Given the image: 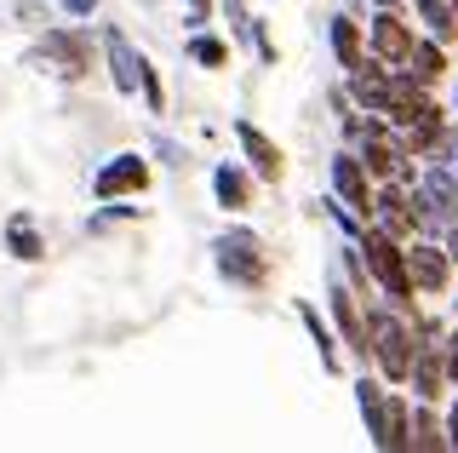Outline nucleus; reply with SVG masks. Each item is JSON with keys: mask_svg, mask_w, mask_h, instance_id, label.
<instances>
[{"mask_svg": "<svg viewBox=\"0 0 458 453\" xmlns=\"http://www.w3.org/2000/svg\"><path fill=\"white\" fill-rule=\"evenodd\" d=\"M367 345H372V356H378V367H384V385H407L419 333L401 321V304L395 310H367Z\"/></svg>", "mask_w": 458, "mask_h": 453, "instance_id": "nucleus-1", "label": "nucleus"}, {"mask_svg": "<svg viewBox=\"0 0 458 453\" xmlns=\"http://www.w3.org/2000/svg\"><path fill=\"white\" fill-rule=\"evenodd\" d=\"M361 252H367L372 287H384V293H390V304L407 310L412 304V276H407V247H401V235L367 224V230H361Z\"/></svg>", "mask_w": 458, "mask_h": 453, "instance_id": "nucleus-2", "label": "nucleus"}, {"mask_svg": "<svg viewBox=\"0 0 458 453\" xmlns=\"http://www.w3.org/2000/svg\"><path fill=\"white\" fill-rule=\"evenodd\" d=\"M212 252H218V270L235 281V287H264V281H269V247H264V235L224 230L218 242H212Z\"/></svg>", "mask_w": 458, "mask_h": 453, "instance_id": "nucleus-3", "label": "nucleus"}, {"mask_svg": "<svg viewBox=\"0 0 458 453\" xmlns=\"http://www.w3.org/2000/svg\"><path fill=\"white\" fill-rule=\"evenodd\" d=\"M35 64L57 69L64 81H81L86 69H92V40H86V30H47V35H40Z\"/></svg>", "mask_w": 458, "mask_h": 453, "instance_id": "nucleus-4", "label": "nucleus"}, {"mask_svg": "<svg viewBox=\"0 0 458 453\" xmlns=\"http://www.w3.org/2000/svg\"><path fill=\"white\" fill-rule=\"evenodd\" d=\"M143 190H149V161H143L138 150L109 155V161L98 167V178H92L98 201H121V195H143Z\"/></svg>", "mask_w": 458, "mask_h": 453, "instance_id": "nucleus-5", "label": "nucleus"}, {"mask_svg": "<svg viewBox=\"0 0 458 453\" xmlns=\"http://www.w3.org/2000/svg\"><path fill=\"white\" fill-rule=\"evenodd\" d=\"M412 40H419V35H412V23L401 18L395 6H378V18L367 23V47H372V58H378V64H390V69L407 64Z\"/></svg>", "mask_w": 458, "mask_h": 453, "instance_id": "nucleus-6", "label": "nucleus"}, {"mask_svg": "<svg viewBox=\"0 0 458 453\" xmlns=\"http://www.w3.org/2000/svg\"><path fill=\"white\" fill-rule=\"evenodd\" d=\"M372 224L407 242V235L419 230V212H412V184H401V178H384L378 190H372Z\"/></svg>", "mask_w": 458, "mask_h": 453, "instance_id": "nucleus-7", "label": "nucleus"}, {"mask_svg": "<svg viewBox=\"0 0 458 453\" xmlns=\"http://www.w3.org/2000/svg\"><path fill=\"white\" fill-rule=\"evenodd\" d=\"M333 190H338V201L350 207L355 218L372 224V173L361 167V155H355V150L333 155Z\"/></svg>", "mask_w": 458, "mask_h": 453, "instance_id": "nucleus-8", "label": "nucleus"}, {"mask_svg": "<svg viewBox=\"0 0 458 453\" xmlns=\"http://www.w3.org/2000/svg\"><path fill=\"white\" fill-rule=\"evenodd\" d=\"M350 104L361 109V115H384L390 109V64H378V58H361L350 69Z\"/></svg>", "mask_w": 458, "mask_h": 453, "instance_id": "nucleus-9", "label": "nucleus"}, {"mask_svg": "<svg viewBox=\"0 0 458 453\" xmlns=\"http://www.w3.org/2000/svg\"><path fill=\"white\" fill-rule=\"evenodd\" d=\"M447 270H453L447 247H436V242H412V247H407L412 293H441V287H447Z\"/></svg>", "mask_w": 458, "mask_h": 453, "instance_id": "nucleus-10", "label": "nucleus"}, {"mask_svg": "<svg viewBox=\"0 0 458 453\" xmlns=\"http://www.w3.org/2000/svg\"><path fill=\"white\" fill-rule=\"evenodd\" d=\"M235 144H241V155H247V167L264 184H281V173H286V161H281V150H276V138H264L252 121H235Z\"/></svg>", "mask_w": 458, "mask_h": 453, "instance_id": "nucleus-11", "label": "nucleus"}, {"mask_svg": "<svg viewBox=\"0 0 458 453\" xmlns=\"http://www.w3.org/2000/svg\"><path fill=\"white\" fill-rule=\"evenodd\" d=\"M407 385L419 390V402H436L441 385H447V350L436 345V338H419V350H412V373Z\"/></svg>", "mask_w": 458, "mask_h": 453, "instance_id": "nucleus-12", "label": "nucleus"}, {"mask_svg": "<svg viewBox=\"0 0 458 453\" xmlns=\"http://www.w3.org/2000/svg\"><path fill=\"white\" fill-rule=\"evenodd\" d=\"M327 304H333V316H338L344 345H350L355 356H372V345H367V316H361V304H355V293L344 287V281H333V287H327Z\"/></svg>", "mask_w": 458, "mask_h": 453, "instance_id": "nucleus-13", "label": "nucleus"}, {"mask_svg": "<svg viewBox=\"0 0 458 453\" xmlns=\"http://www.w3.org/2000/svg\"><path fill=\"white\" fill-rule=\"evenodd\" d=\"M104 52H109V75H114V87L121 92H138L143 87V52H132V40H126L121 30H104Z\"/></svg>", "mask_w": 458, "mask_h": 453, "instance_id": "nucleus-14", "label": "nucleus"}, {"mask_svg": "<svg viewBox=\"0 0 458 453\" xmlns=\"http://www.w3.org/2000/svg\"><path fill=\"white\" fill-rule=\"evenodd\" d=\"M401 69H407L419 87H436L441 69H447V52H441V40H412V52H407V64H401Z\"/></svg>", "mask_w": 458, "mask_h": 453, "instance_id": "nucleus-15", "label": "nucleus"}, {"mask_svg": "<svg viewBox=\"0 0 458 453\" xmlns=\"http://www.w3.org/2000/svg\"><path fill=\"white\" fill-rule=\"evenodd\" d=\"M407 419H412L407 396H395V390H390V402H384V431H378V442H372V448L401 453V448H407Z\"/></svg>", "mask_w": 458, "mask_h": 453, "instance_id": "nucleus-16", "label": "nucleus"}, {"mask_svg": "<svg viewBox=\"0 0 458 453\" xmlns=\"http://www.w3.org/2000/svg\"><path fill=\"white\" fill-rule=\"evenodd\" d=\"M355 402H361L367 436L378 442V431H384V402H390V385H384V379H355Z\"/></svg>", "mask_w": 458, "mask_h": 453, "instance_id": "nucleus-17", "label": "nucleus"}, {"mask_svg": "<svg viewBox=\"0 0 458 453\" xmlns=\"http://www.w3.org/2000/svg\"><path fill=\"white\" fill-rule=\"evenodd\" d=\"M212 195H218V207L241 212V207H247V195H252V178L241 173L235 161H229V167H218V173H212Z\"/></svg>", "mask_w": 458, "mask_h": 453, "instance_id": "nucleus-18", "label": "nucleus"}, {"mask_svg": "<svg viewBox=\"0 0 458 453\" xmlns=\"http://www.w3.org/2000/svg\"><path fill=\"white\" fill-rule=\"evenodd\" d=\"M298 321H304V328H310V338H315V350H321V367H327V373H338V338H333V328H327V321H321V310H315V304H298Z\"/></svg>", "mask_w": 458, "mask_h": 453, "instance_id": "nucleus-19", "label": "nucleus"}, {"mask_svg": "<svg viewBox=\"0 0 458 453\" xmlns=\"http://www.w3.org/2000/svg\"><path fill=\"white\" fill-rule=\"evenodd\" d=\"M6 247H12V259H23V264L47 259V242L35 235V224H29V212H18V218L6 224Z\"/></svg>", "mask_w": 458, "mask_h": 453, "instance_id": "nucleus-20", "label": "nucleus"}, {"mask_svg": "<svg viewBox=\"0 0 458 453\" xmlns=\"http://www.w3.org/2000/svg\"><path fill=\"white\" fill-rule=\"evenodd\" d=\"M419 23L429 30V40H447L458 35V12H453V0H419Z\"/></svg>", "mask_w": 458, "mask_h": 453, "instance_id": "nucleus-21", "label": "nucleus"}, {"mask_svg": "<svg viewBox=\"0 0 458 453\" xmlns=\"http://www.w3.org/2000/svg\"><path fill=\"white\" fill-rule=\"evenodd\" d=\"M407 448H419V453H436V448H447V431L436 424V414H429V407H419V414L407 419Z\"/></svg>", "mask_w": 458, "mask_h": 453, "instance_id": "nucleus-22", "label": "nucleus"}, {"mask_svg": "<svg viewBox=\"0 0 458 453\" xmlns=\"http://www.w3.org/2000/svg\"><path fill=\"white\" fill-rule=\"evenodd\" d=\"M333 58L344 69L361 64V23H355V18H333Z\"/></svg>", "mask_w": 458, "mask_h": 453, "instance_id": "nucleus-23", "label": "nucleus"}, {"mask_svg": "<svg viewBox=\"0 0 458 453\" xmlns=\"http://www.w3.org/2000/svg\"><path fill=\"white\" fill-rule=\"evenodd\" d=\"M190 58H195L200 69H224V64H229V47H224L218 35H195V40H190Z\"/></svg>", "mask_w": 458, "mask_h": 453, "instance_id": "nucleus-24", "label": "nucleus"}, {"mask_svg": "<svg viewBox=\"0 0 458 453\" xmlns=\"http://www.w3.org/2000/svg\"><path fill=\"white\" fill-rule=\"evenodd\" d=\"M218 6H224V18H229V30H235V35H247V40H252V12H247V0H218Z\"/></svg>", "mask_w": 458, "mask_h": 453, "instance_id": "nucleus-25", "label": "nucleus"}, {"mask_svg": "<svg viewBox=\"0 0 458 453\" xmlns=\"http://www.w3.org/2000/svg\"><path fill=\"white\" fill-rule=\"evenodd\" d=\"M143 104H149V115H161L166 109V92H161V75H155L149 64H143Z\"/></svg>", "mask_w": 458, "mask_h": 453, "instance_id": "nucleus-26", "label": "nucleus"}, {"mask_svg": "<svg viewBox=\"0 0 458 453\" xmlns=\"http://www.w3.org/2000/svg\"><path fill=\"white\" fill-rule=\"evenodd\" d=\"M207 12H212V0H183V23H190V30L207 23Z\"/></svg>", "mask_w": 458, "mask_h": 453, "instance_id": "nucleus-27", "label": "nucleus"}, {"mask_svg": "<svg viewBox=\"0 0 458 453\" xmlns=\"http://www.w3.org/2000/svg\"><path fill=\"white\" fill-rule=\"evenodd\" d=\"M64 12H69V18H92L98 0H64Z\"/></svg>", "mask_w": 458, "mask_h": 453, "instance_id": "nucleus-28", "label": "nucleus"}, {"mask_svg": "<svg viewBox=\"0 0 458 453\" xmlns=\"http://www.w3.org/2000/svg\"><path fill=\"white\" fill-rule=\"evenodd\" d=\"M441 350H447V379L458 385V333H453V338H447V345H441Z\"/></svg>", "mask_w": 458, "mask_h": 453, "instance_id": "nucleus-29", "label": "nucleus"}, {"mask_svg": "<svg viewBox=\"0 0 458 453\" xmlns=\"http://www.w3.org/2000/svg\"><path fill=\"white\" fill-rule=\"evenodd\" d=\"M441 247H447V259H453V264H458V218H453V224H447V242H441Z\"/></svg>", "mask_w": 458, "mask_h": 453, "instance_id": "nucleus-30", "label": "nucleus"}, {"mask_svg": "<svg viewBox=\"0 0 458 453\" xmlns=\"http://www.w3.org/2000/svg\"><path fill=\"white\" fill-rule=\"evenodd\" d=\"M447 448L458 453V402H453V414H447Z\"/></svg>", "mask_w": 458, "mask_h": 453, "instance_id": "nucleus-31", "label": "nucleus"}, {"mask_svg": "<svg viewBox=\"0 0 458 453\" xmlns=\"http://www.w3.org/2000/svg\"><path fill=\"white\" fill-rule=\"evenodd\" d=\"M447 138H453V161H458V126H447Z\"/></svg>", "mask_w": 458, "mask_h": 453, "instance_id": "nucleus-32", "label": "nucleus"}, {"mask_svg": "<svg viewBox=\"0 0 458 453\" xmlns=\"http://www.w3.org/2000/svg\"><path fill=\"white\" fill-rule=\"evenodd\" d=\"M372 6H401V0H372Z\"/></svg>", "mask_w": 458, "mask_h": 453, "instance_id": "nucleus-33", "label": "nucleus"}, {"mask_svg": "<svg viewBox=\"0 0 458 453\" xmlns=\"http://www.w3.org/2000/svg\"><path fill=\"white\" fill-rule=\"evenodd\" d=\"M453 12H458V0H453Z\"/></svg>", "mask_w": 458, "mask_h": 453, "instance_id": "nucleus-34", "label": "nucleus"}, {"mask_svg": "<svg viewBox=\"0 0 458 453\" xmlns=\"http://www.w3.org/2000/svg\"><path fill=\"white\" fill-rule=\"evenodd\" d=\"M453 304H458V299H453Z\"/></svg>", "mask_w": 458, "mask_h": 453, "instance_id": "nucleus-35", "label": "nucleus"}]
</instances>
